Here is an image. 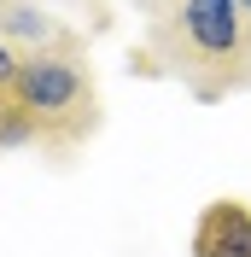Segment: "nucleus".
<instances>
[{
	"label": "nucleus",
	"mask_w": 251,
	"mask_h": 257,
	"mask_svg": "<svg viewBox=\"0 0 251 257\" xmlns=\"http://www.w3.org/2000/svg\"><path fill=\"white\" fill-rule=\"evenodd\" d=\"M146 6H164V0H146Z\"/></svg>",
	"instance_id": "nucleus-8"
},
{
	"label": "nucleus",
	"mask_w": 251,
	"mask_h": 257,
	"mask_svg": "<svg viewBox=\"0 0 251 257\" xmlns=\"http://www.w3.org/2000/svg\"><path fill=\"white\" fill-rule=\"evenodd\" d=\"M0 41H12L18 53H59L82 47L76 30H64L41 0H0Z\"/></svg>",
	"instance_id": "nucleus-4"
},
{
	"label": "nucleus",
	"mask_w": 251,
	"mask_h": 257,
	"mask_svg": "<svg viewBox=\"0 0 251 257\" xmlns=\"http://www.w3.org/2000/svg\"><path fill=\"white\" fill-rule=\"evenodd\" d=\"M12 105L35 123V141L64 152L82 146L99 128V82L88 47H59V53H24Z\"/></svg>",
	"instance_id": "nucleus-2"
},
{
	"label": "nucleus",
	"mask_w": 251,
	"mask_h": 257,
	"mask_svg": "<svg viewBox=\"0 0 251 257\" xmlns=\"http://www.w3.org/2000/svg\"><path fill=\"white\" fill-rule=\"evenodd\" d=\"M141 70H164L193 99L216 105L251 82V18L239 0H164L146 24Z\"/></svg>",
	"instance_id": "nucleus-1"
},
{
	"label": "nucleus",
	"mask_w": 251,
	"mask_h": 257,
	"mask_svg": "<svg viewBox=\"0 0 251 257\" xmlns=\"http://www.w3.org/2000/svg\"><path fill=\"white\" fill-rule=\"evenodd\" d=\"M6 111H12V99H6V94H0V117H6Z\"/></svg>",
	"instance_id": "nucleus-6"
},
{
	"label": "nucleus",
	"mask_w": 251,
	"mask_h": 257,
	"mask_svg": "<svg viewBox=\"0 0 251 257\" xmlns=\"http://www.w3.org/2000/svg\"><path fill=\"white\" fill-rule=\"evenodd\" d=\"M187 245H193V257H251V205L234 193L210 199L193 222Z\"/></svg>",
	"instance_id": "nucleus-3"
},
{
	"label": "nucleus",
	"mask_w": 251,
	"mask_h": 257,
	"mask_svg": "<svg viewBox=\"0 0 251 257\" xmlns=\"http://www.w3.org/2000/svg\"><path fill=\"white\" fill-rule=\"evenodd\" d=\"M18 70H24V53L12 47V41H0V94L12 99V88H18Z\"/></svg>",
	"instance_id": "nucleus-5"
},
{
	"label": "nucleus",
	"mask_w": 251,
	"mask_h": 257,
	"mask_svg": "<svg viewBox=\"0 0 251 257\" xmlns=\"http://www.w3.org/2000/svg\"><path fill=\"white\" fill-rule=\"evenodd\" d=\"M239 6H245V18H251V0H239Z\"/></svg>",
	"instance_id": "nucleus-7"
}]
</instances>
